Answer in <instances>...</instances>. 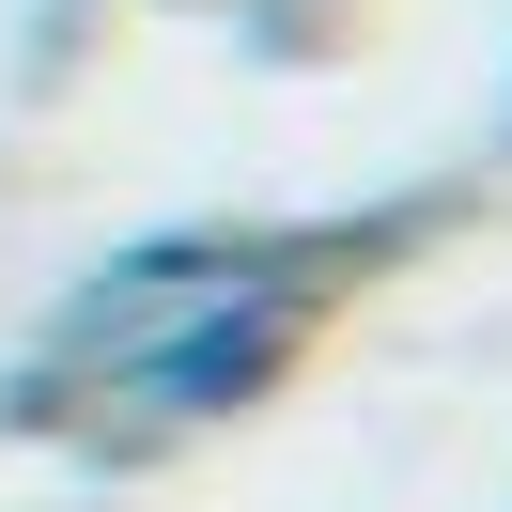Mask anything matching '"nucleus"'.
<instances>
[{
	"instance_id": "nucleus-1",
	"label": "nucleus",
	"mask_w": 512,
	"mask_h": 512,
	"mask_svg": "<svg viewBox=\"0 0 512 512\" xmlns=\"http://www.w3.org/2000/svg\"><path fill=\"white\" fill-rule=\"evenodd\" d=\"M404 233H419V202H388V218H171V233H125L94 280H63L32 357L0 373V419L16 435H94V450L218 435V419H249L295 373V342Z\"/></svg>"
},
{
	"instance_id": "nucleus-2",
	"label": "nucleus",
	"mask_w": 512,
	"mask_h": 512,
	"mask_svg": "<svg viewBox=\"0 0 512 512\" xmlns=\"http://www.w3.org/2000/svg\"><path fill=\"white\" fill-rule=\"evenodd\" d=\"M497 125H512V109H497Z\"/></svg>"
}]
</instances>
